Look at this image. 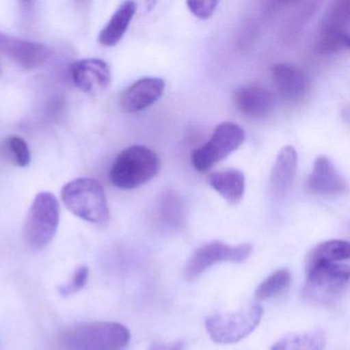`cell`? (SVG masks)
Returning a JSON list of instances; mask_svg holds the SVG:
<instances>
[{
    "instance_id": "cell-1",
    "label": "cell",
    "mask_w": 350,
    "mask_h": 350,
    "mask_svg": "<svg viewBox=\"0 0 350 350\" xmlns=\"http://www.w3.org/2000/svg\"><path fill=\"white\" fill-rule=\"evenodd\" d=\"M348 262H335L309 256L306 259L304 298L315 305L333 304L349 282Z\"/></svg>"
},
{
    "instance_id": "cell-2",
    "label": "cell",
    "mask_w": 350,
    "mask_h": 350,
    "mask_svg": "<svg viewBox=\"0 0 350 350\" xmlns=\"http://www.w3.org/2000/svg\"><path fill=\"white\" fill-rule=\"evenodd\" d=\"M128 327L114 321L81 323L60 335L64 350H124L130 343Z\"/></svg>"
},
{
    "instance_id": "cell-3",
    "label": "cell",
    "mask_w": 350,
    "mask_h": 350,
    "mask_svg": "<svg viewBox=\"0 0 350 350\" xmlns=\"http://www.w3.org/2000/svg\"><path fill=\"white\" fill-rule=\"evenodd\" d=\"M159 170L161 161L154 151L143 145H133L116 157L110 170V181L120 189H135L154 178Z\"/></svg>"
},
{
    "instance_id": "cell-4",
    "label": "cell",
    "mask_w": 350,
    "mask_h": 350,
    "mask_svg": "<svg viewBox=\"0 0 350 350\" xmlns=\"http://www.w3.org/2000/svg\"><path fill=\"white\" fill-rule=\"evenodd\" d=\"M63 204L75 216L90 223L103 224L109 219V206L103 186L91 178H77L61 190Z\"/></svg>"
},
{
    "instance_id": "cell-5",
    "label": "cell",
    "mask_w": 350,
    "mask_h": 350,
    "mask_svg": "<svg viewBox=\"0 0 350 350\" xmlns=\"http://www.w3.org/2000/svg\"><path fill=\"white\" fill-rule=\"evenodd\" d=\"M60 222V206L52 192H40L34 198L24 224V239L32 249L42 250L56 235Z\"/></svg>"
},
{
    "instance_id": "cell-6",
    "label": "cell",
    "mask_w": 350,
    "mask_h": 350,
    "mask_svg": "<svg viewBox=\"0 0 350 350\" xmlns=\"http://www.w3.org/2000/svg\"><path fill=\"white\" fill-rule=\"evenodd\" d=\"M263 308L258 303H249L233 312L217 313L206 319V329L215 343H237L245 339L259 325Z\"/></svg>"
},
{
    "instance_id": "cell-7",
    "label": "cell",
    "mask_w": 350,
    "mask_h": 350,
    "mask_svg": "<svg viewBox=\"0 0 350 350\" xmlns=\"http://www.w3.org/2000/svg\"><path fill=\"white\" fill-rule=\"evenodd\" d=\"M245 131L234 122H222L216 126L210 140L192 152V165L198 172H206L226 159L245 141Z\"/></svg>"
},
{
    "instance_id": "cell-8",
    "label": "cell",
    "mask_w": 350,
    "mask_h": 350,
    "mask_svg": "<svg viewBox=\"0 0 350 350\" xmlns=\"http://www.w3.org/2000/svg\"><path fill=\"white\" fill-rule=\"evenodd\" d=\"M350 1L339 0L327 10L321 23L317 49L319 54L331 55L348 50L350 44Z\"/></svg>"
},
{
    "instance_id": "cell-9",
    "label": "cell",
    "mask_w": 350,
    "mask_h": 350,
    "mask_svg": "<svg viewBox=\"0 0 350 350\" xmlns=\"http://www.w3.org/2000/svg\"><path fill=\"white\" fill-rule=\"evenodd\" d=\"M253 251L251 243L237 245H227L222 241H211L198 247L188 260L184 269L186 280H196L208 268L221 262L241 263L247 260Z\"/></svg>"
},
{
    "instance_id": "cell-10",
    "label": "cell",
    "mask_w": 350,
    "mask_h": 350,
    "mask_svg": "<svg viewBox=\"0 0 350 350\" xmlns=\"http://www.w3.org/2000/svg\"><path fill=\"white\" fill-rule=\"evenodd\" d=\"M165 89V81L159 77H144L122 92L120 106L126 113H137L159 101Z\"/></svg>"
},
{
    "instance_id": "cell-11",
    "label": "cell",
    "mask_w": 350,
    "mask_h": 350,
    "mask_svg": "<svg viewBox=\"0 0 350 350\" xmlns=\"http://www.w3.org/2000/svg\"><path fill=\"white\" fill-rule=\"evenodd\" d=\"M0 49L24 70L40 68L48 62L50 51L44 44L0 34Z\"/></svg>"
},
{
    "instance_id": "cell-12",
    "label": "cell",
    "mask_w": 350,
    "mask_h": 350,
    "mask_svg": "<svg viewBox=\"0 0 350 350\" xmlns=\"http://www.w3.org/2000/svg\"><path fill=\"white\" fill-rule=\"evenodd\" d=\"M70 75L75 87L87 94L104 91L111 81L109 66L100 59L77 61L70 66Z\"/></svg>"
},
{
    "instance_id": "cell-13",
    "label": "cell",
    "mask_w": 350,
    "mask_h": 350,
    "mask_svg": "<svg viewBox=\"0 0 350 350\" xmlns=\"http://www.w3.org/2000/svg\"><path fill=\"white\" fill-rule=\"evenodd\" d=\"M307 188L317 196H335L345 191L347 183L331 159L321 155L314 159Z\"/></svg>"
},
{
    "instance_id": "cell-14",
    "label": "cell",
    "mask_w": 350,
    "mask_h": 350,
    "mask_svg": "<svg viewBox=\"0 0 350 350\" xmlns=\"http://www.w3.org/2000/svg\"><path fill=\"white\" fill-rule=\"evenodd\" d=\"M233 101L243 116L251 118H264L275 106L273 94L257 83H250L239 88L233 96Z\"/></svg>"
},
{
    "instance_id": "cell-15",
    "label": "cell",
    "mask_w": 350,
    "mask_h": 350,
    "mask_svg": "<svg viewBox=\"0 0 350 350\" xmlns=\"http://www.w3.org/2000/svg\"><path fill=\"white\" fill-rule=\"evenodd\" d=\"M271 75L278 93L288 101H300L308 93V77L295 65L278 63L272 67Z\"/></svg>"
},
{
    "instance_id": "cell-16",
    "label": "cell",
    "mask_w": 350,
    "mask_h": 350,
    "mask_svg": "<svg viewBox=\"0 0 350 350\" xmlns=\"http://www.w3.org/2000/svg\"><path fill=\"white\" fill-rule=\"evenodd\" d=\"M298 167V154L291 145L282 147L276 157L269 178L270 193L282 198L290 192Z\"/></svg>"
},
{
    "instance_id": "cell-17",
    "label": "cell",
    "mask_w": 350,
    "mask_h": 350,
    "mask_svg": "<svg viewBox=\"0 0 350 350\" xmlns=\"http://www.w3.org/2000/svg\"><path fill=\"white\" fill-rule=\"evenodd\" d=\"M208 183L228 204H237L245 191V177L237 169H227L208 176Z\"/></svg>"
},
{
    "instance_id": "cell-18",
    "label": "cell",
    "mask_w": 350,
    "mask_h": 350,
    "mask_svg": "<svg viewBox=\"0 0 350 350\" xmlns=\"http://www.w3.org/2000/svg\"><path fill=\"white\" fill-rule=\"evenodd\" d=\"M137 12V3L124 1L114 12L99 34V42L104 46H114L124 38Z\"/></svg>"
},
{
    "instance_id": "cell-19",
    "label": "cell",
    "mask_w": 350,
    "mask_h": 350,
    "mask_svg": "<svg viewBox=\"0 0 350 350\" xmlns=\"http://www.w3.org/2000/svg\"><path fill=\"white\" fill-rule=\"evenodd\" d=\"M327 338L319 329L293 333L284 336L272 346L271 350H323Z\"/></svg>"
},
{
    "instance_id": "cell-20",
    "label": "cell",
    "mask_w": 350,
    "mask_h": 350,
    "mask_svg": "<svg viewBox=\"0 0 350 350\" xmlns=\"http://www.w3.org/2000/svg\"><path fill=\"white\" fill-rule=\"evenodd\" d=\"M291 280L292 276L288 269L273 272L256 288L255 298L258 301H263L280 296L288 288Z\"/></svg>"
},
{
    "instance_id": "cell-21",
    "label": "cell",
    "mask_w": 350,
    "mask_h": 350,
    "mask_svg": "<svg viewBox=\"0 0 350 350\" xmlns=\"http://www.w3.org/2000/svg\"><path fill=\"white\" fill-rule=\"evenodd\" d=\"M161 217L167 225L172 227H179L183 221V211L177 196L167 194L161 200Z\"/></svg>"
},
{
    "instance_id": "cell-22",
    "label": "cell",
    "mask_w": 350,
    "mask_h": 350,
    "mask_svg": "<svg viewBox=\"0 0 350 350\" xmlns=\"http://www.w3.org/2000/svg\"><path fill=\"white\" fill-rule=\"evenodd\" d=\"M8 148L13 155L16 165L21 167H27L31 161L29 147L23 138L19 136L10 137L7 140Z\"/></svg>"
},
{
    "instance_id": "cell-23",
    "label": "cell",
    "mask_w": 350,
    "mask_h": 350,
    "mask_svg": "<svg viewBox=\"0 0 350 350\" xmlns=\"http://www.w3.org/2000/svg\"><path fill=\"white\" fill-rule=\"evenodd\" d=\"M90 270L87 266H81L73 272L66 284L59 288V294L63 297L71 296L85 288L89 280Z\"/></svg>"
},
{
    "instance_id": "cell-24",
    "label": "cell",
    "mask_w": 350,
    "mask_h": 350,
    "mask_svg": "<svg viewBox=\"0 0 350 350\" xmlns=\"http://www.w3.org/2000/svg\"><path fill=\"white\" fill-rule=\"evenodd\" d=\"M188 9L200 20H206L212 17L219 5V1H188Z\"/></svg>"
},
{
    "instance_id": "cell-25",
    "label": "cell",
    "mask_w": 350,
    "mask_h": 350,
    "mask_svg": "<svg viewBox=\"0 0 350 350\" xmlns=\"http://www.w3.org/2000/svg\"><path fill=\"white\" fill-rule=\"evenodd\" d=\"M185 342L183 340H176L171 343H153L149 346L148 350H184Z\"/></svg>"
}]
</instances>
